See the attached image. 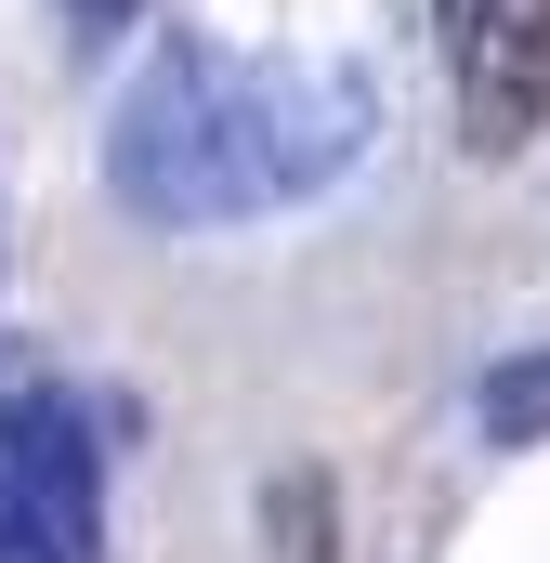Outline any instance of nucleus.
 I'll return each instance as SVG.
<instances>
[{
    "mask_svg": "<svg viewBox=\"0 0 550 563\" xmlns=\"http://www.w3.org/2000/svg\"><path fill=\"white\" fill-rule=\"evenodd\" d=\"M119 13H132V0H79V26H119Z\"/></svg>",
    "mask_w": 550,
    "mask_h": 563,
    "instance_id": "obj_5",
    "label": "nucleus"
},
{
    "mask_svg": "<svg viewBox=\"0 0 550 563\" xmlns=\"http://www.w3.org/2000/svg\"><path fill=\"white\" fill-rule=\"evenodd\" d=\"M485 432H498V445H538L550 432V354H525V367L485 380Z\"/></svg>",
    "mask_w": 550,
    "mask_h": 563,
    "instance_id": "obj_4",
    "label": "nucleus"
},
{
    "mask_svg": "<svg viewBox=\"0 0 550 563\" xmlns=\"http://www.w3.org/2000/svg\"><path fill=\"white\" fill-rule=\"evenodd\" d=\"M0 551L13 563H106V445L66 380L0 407Z\"/></svg>",
    "mask_w": 550,
    "mask_h": 563,
    "instance_id": "obj_2",
    "label": "nucleus"
},
{
    "mask_svg": "<svg viewBox=\"0 0 550 563\" xmlns=\"http://www.w3.org/2000/svg\"><path fill=\"white\" fill-rule=\"evenodd\" d=\"M446 66L472 157H525L550 132V0H446Z\"/></svg>",
    "mask_w": 550,
    "mask_h": 563,
    "instance_id": "obj_3",
    "label": "nucleus"
},
{
    "mask_svg": "<svg viewBox=\"0 0 550 563\" xmlns=\"http://www.w3.org/2000/svg\"><path fill=\"white\" fill-rule=\"evenodd\" d=\"M381 144V92L341 53H237L210 26L144 40V66L106 106V184L132 223L210 236V223H263L328 184H354Z\"/></svg>",
    "mask_w": 550,
    "mask_h": 563,
    "instance_id": "obj_1",
    "label": "nucleus"
}]
</instances>
